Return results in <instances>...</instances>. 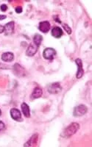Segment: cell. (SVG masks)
Returning <instances> with one entry per match:
<instances>
[{
	"mask_svg": "<svg viewBox=\"0 0 92 147\" xmlns=\"http://www.w3.org/2000/svg\"><path fill=\"white\" fill-rule=\"evenodd\" d=\"M1 114H2V111H1V110H0V116H1Z\"/></svg>",
	"mask_w": 92,
	"mask_h": 147,
	"instance_id": "23",
	"label": "cell"
},
{
	"mask_svg": "<svg viewBox=\"0 0 92 147\" xmlns=\"http://www.w3.org/2000/svg\"><path fill=\"white\" fill-rule=\"evenodd\" d=\"M38 29L43 33H47L50 30V23L47 21L40 22L38 25Z\"/></svg>",
	"mask_w": 92,
	"mask_h": 147,
	"instance_id": "7",
	"label": "cell"
},
{
	"mask_svg": "<svg viewBox=\"0 0 92 147\" xmlns=\"http://www.w3.org/2000/svg\"><path fill=\"white\" fill-rule=\"evenodd\" d=\"M38 135H33V136L30 138V140H28L27 143H25V144L24 145V146H33L36 145L37 143H38Z\"/></svg>",
	"mask_w": 92,
	"mask_h": 147,
	"instance_id": "10",
	"label": "cell"
},
{
	"mask_svg": "<svg viewBox=\"0 0 92 147\" xmlns=\"http://www.w3.org/2000/svg\"><path fill=\"white\" fill-rule=\"evenodd\" d=\"M1 59L4 62H12L14 59V54L12 52H5L2 54Z\"/></svg>",
	"mask_w": 92,
	"mask_h": 147,
	"instance_id": "11",
	"label": "cell"
},
{
	"mask_svg": "<svg viewBox=\"0 0 92 147\" xmlns=\"http://www.w3.org/2000/svg\"><path fill=\"white\" fill-rule=\"evenodd\" d=\"M80 128V125L77 123H72L69 126H68L64 130V131L62 133V137L63 138H69L71 135H73L74 134L77 132V131L79 130Z\"/></svg>",
	"mask_w": 92,
	"mask_h": 147,
	"instance_id": "1",
	"label": "cell"
},
{
	"mask_svg": "<svg viewBox=\"0 0 92 147\" xmlns=\"http://www.w3.org/2000/svg\"><path fill=\"white\" fill-rule=\"evenodd\" d=\"M0 68H1V69H5V68H7V66L2 65V64L0 63Z\"/></svg>",
	"mask_w": 92,
	"mask_h": 147,
	"instance_id": "21",
	"label": "cell"
},
{
	"mask_svg": "<svg viewBox=\"0 0 92 147\" xmlns=\"http://www.w3.org/2000/svg\"><path fill=\"white\" fill-rule=\"evenodd\" d=\"M11 116L13 120L16 121H22L21 113L18 109L12 108L11 110Z\"/></svg>",
	"mask_w": 92,
	"mask_h": 147,
	"instance_id": "5",
	"label": "cell"
},
{
	"mask_svg": "<svg viewBox=\"0 0 92 147\" xmlns=\"http://www.w3.org/2000/svg\"><path fill=\"white\" fill-rule=\"evenodd\" d=\"M75 63H76L77 68H77V78L80 79V78H81L83 76L84 74L83 68V63H82V60L80 58H77V59L75 60Z\"/></svg>",
	"mask_w": 92,
	"mask_h": 147,
	"instance_id": "6",
	"label": "cell"
},
{
	"mask_svg": "<svg viewBox=\"0 0 92 147\" xmlns=\"http://www.w3.org/2000/svg\"><path fill=\"white\" fill-rule=\"evenodd\" d=\"M56 54L57 53H56V51L54 49H52V48H47V49L43 50V56L45 59L51 60L54 59Z\"/></svg>",
	"mask_w": 92,
	"mask_h": 147,
	"instance_id": "3",
	"label": "cell"
},
{
	"mask_svg": "<svg viewBox=\"0 0 92 147\" xmlns=\"http://www.w3.org/2000/svg\"><path fill=\"white\" fill-rule=\"evenodd\" d=\"M63 29L66 30V32H67L68 34H69V35H70V34L71 33V28H70L69 26H68L67 24H63Z\"/></svg>",
	"mask_w": 92,
	"mask_h": 147,
	"instance_id": "16",
	"label": "cell"
},
{
	"mask_svg": "<svg viewBox=\"0 0 92 147\" xmlns=\"http://www.w3.org/2000/svg\"><path fill=\"white\" fill-rule=\"evenodd\" d=\"M0 8H1V11H2V12H5V11H7V6L6 5H2L1 7H0Z\"/></svg>",
	"mask_w": 92,
	"mask_h": 147,
	"instance_id": "17",
	"label": "cell"
},
{
	"mask_svg": "<svg viewBox=\"0 0 92 147\" xmlns=\"http://www.w3.org/2000/svg\"><path fill=\"white\" fill-rule=\"evenodd\" d=\"M42 40H43V37L41 35H39V34H35L34 37H33V43L38 47L40 46Z\"/></svg>",
	"mask_w": 92,
	"mask_h": 147,
	"instance_id": "15",
	"label": "cell"
},
{
	"mask_svg": "<svg viewBox=\"0 0 92 147\" xmlns=\"http://www.w3.org/2000/svg\"><path fill=\"white\" fill-rule=\"evenodd\" d=\"M52 35L55 38H60L63 35V30L59 26H55L52 30Z\"/></svg>",
	"mask_w": 92,
	"mask_h": 147,
	"instance_id": "12",
	"label": "cell"
},
{
	"mask_svg": "<svg viewBox=\"0 0 92 147\" xmlns=\"http://www.w3.org/2000/svg\"><path fill=\"white\" fill-rule=\"evenodd\" d=\"M5 19H6V16H5V15H0V21H1V20Z\"/></svg>",
	"mask_w": 92,
	"mask_h": 147,
	"instance_id": "22",
	"label": "cell"
},
{
	"mask_svg": "<svg viewBox=\"0 0 92 147\" xmlns=\"http://www.w3.org/2000/svg\"><path fill=\"white\" fill-rule=\"evenodd\" d=\"M5 128V124H4L2 121H0V131L3 130Z\"/></svg>",
	"mask_w": 92,
	"mask_h": 147,
	"instance_id": "19",
	"label": "cell"
},
{
	"mask_svg": "<svg viewBox=\"0 0 92 147\" xmlns=\"http://www.w3.org/2000/svg\"><path fill=\"white\" fill-rule=\"evenodd\" d=\"M5 26V32L6 35H11L14 32V28H15V23L14 21H11V22L6 24Z\"/></svg>",
	"mask_w": 92,
	"mask_h": 147,
	"instance_id": "9",
	"label": "cell"
},
{
	"mask_svg": "<svg viewBox=\"0 0 92 147\" xmlns=\"http://www.w3.org/2000/svg\"><path fill=\"white\" fill-rule=\"evenodd\" d=\"M61 90H62V88H61V86L60 85L58 82L52 83L48 87V92L52 93V94H57V93H60Z\"/></svg>",
	"mask_w": 92,
	"mask_h": 147,
	"instance_id": "4",
	"label": "cell"
},
{
	"mask_svg": "<svg viewBox=\"0 0 92 147\" xmlns=\"http://www.w3.org/2000/svg\"><path fill=\"white\" fill-rule=\"evenodd\" d=\"M15 11H16L17 13H21L22 12V7H16V9H15Z\"/></svg>",
	"mask_w": 92,
	"mask_h": 147,
	"instance_id": "18",
	"label": "cell"
},
{
	"mask_svg": "<svg viewBox=\"0 0 92 147\" xmlns=\"http://www.w3.org/2000/svg\"><path fill=\"white\" fill-rule=\"evenodd\" d=\"M42 93H43V91H42L41 88L36 87V88H34L33 93H32L31 99H35L40 98L41 96H42Z\"/></svg>",
	"mask_w": 92,
	"mask_h": 147,
	"instance_id": "13",
	"label": "cell"
},
{
	"mask_svg": "<svg viewBox=\"0 0 92 147\" xmlns=\"http://www.w3.org/2000/svg\"><path fill=\"white\" fill-rule=\"evenodd\" d=\"M88 111V108H87L86 106L83 105H80L77 106L76 107L74 110V116L75 117H80V116H83Z\"/></svg>",
	"mask_w": 92,
	"mask_h": 147,
	"instance_id": "2",
	"label": "cell"
},
{
	"mask_svg": "<svg viewBox=\"0 0 92 147\" xmlns=\"http://www.w3.org/2000/svg\"><path fill=\"white\" fill-rule=\"evenodd\" d=\"M38 46H37L34 43L30 44V45H29V46H28L27 49L26 54L29 57L34 56L35 54V53L37 52V51H38Z\"/></svg>",
	"mask_w": 92,
	"mask_h": 147,
	"instance_id": "8",
	"label": "cell"
},
{
	"mask_svg": "<svg viewBox=\"0 0 92 147\" xmlns=\"http://www.w3.org/2000/svg\"><path fill=\"white\" fill-rule=\"evenodd\" d=\"M21 110H22L23 114L25 115V117L29 118L30 116V107L27 104H26L25 102H23L21 105Z\"/></svg>",
	"mask_w": 92,
	"mask_h": 147,
	"instance_id": "14",
	"label": "cell"
},
{
	"mask_svg": "<svg viewBox=\"0 0 92 147\" xmlns=\"http://www.w3.org/2000/svg\"><path fill=\"white\" fill-rule=\"evenodd\" d=\"M4 32H5V26L0 25V34Z\"/></svg>",
	"mask_w": 92,
	"mask_h": 147,
	"instance_id": "20",
	"label": "cell"
}]
</instances>
